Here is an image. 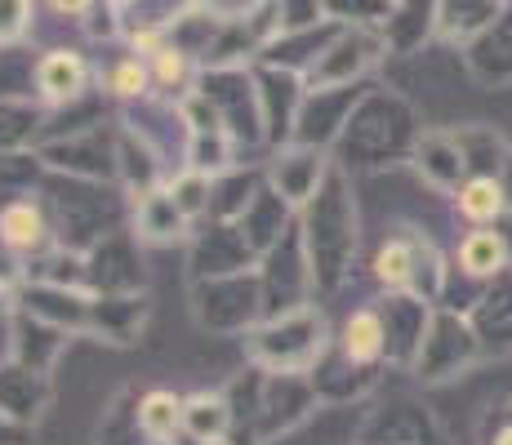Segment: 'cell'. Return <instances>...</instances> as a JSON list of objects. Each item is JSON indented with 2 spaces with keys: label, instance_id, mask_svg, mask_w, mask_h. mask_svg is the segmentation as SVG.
I'll return each instance as SVG.
<instances>
[{
  "label": "cell",
  "instance_id": "cell-1",
  "mask_svg": "<svg viewBox=\"0 0 512 445\" xmlns=\"http://www.w3.org/2000/svg\"><path fill=\"white\" fill-rule=\"evenodd\" d=\"M299 232H303V250H308L312 267V294L330 299L348 285L352 263H357V196H352V178L339 161L330 165L326 183L317 187L308 205L299 210Z\"/></svg>",
  "mask_w": 512,
  "mask_h": 445
},
{
  "label": "cell",
  "instance_id": "cell-2",
  "mask_svg": "<svg viewBox=\"0 0 512 445\" xmlns=\"http://www.w3.org/2000/svg\"><path fill=\"white\" fill-rule=\"evenodd\" d=\"M45 178L49 187L41 192V201L49 205V219H54L63 250L85 254L103 236L130 227V196H121L112 183H85V178H63L49 170Z\"/></svg>",
  "mask_w": 512,
  "mask_h": 445
},
{
  "label": "cell",
  "instance_id": "cell-3",
  "mask_svg": "<svg viewBox=\"0 0 512 445\" xmlns=\"http://www.w3.org/2000/svg\"><path fill=\"white\" fill-rule=\"evenodd\" d=\"M419 134H415V116L401 98H388V94H366L357 103V112L348 116L343 125L339 143V165L343 170H379L388 161H401L406 152H415Z\"/></svg>",
  "mask_w": 512,
  "mask_h": 445
},
{
  "label": "cell",
  "instance_id": "cell-4",
  "mask_svg": "<svg viewBox=\"0 0 512 445\" xmlns=\"http://www.w3.org/2000/svg\"><path fill=\"white\" fill-rule=\"evenodd\" d=\"M241 343L250 365H259L268 374H312V365L326 356L334 334L326 312L317 303H308V308H294L281 316H263Z\"/></svg>",
  "mask_w": 512,
  "mask_h": 445
},
{
  "label": "cell",
  "instance_id": "cell-5",
  "mask_svg": "<svg viewBox=\"0 0 512 445\" xmlns=\"http://www.w3.org/2000/svg\"><path fill=\"white\" fill-rule=\"evenodd\" d=\"M370 276L379 281L383 294H415V299H428L432 308L446 294V276L450 267L437 254V245L410 223H397L388 236L379 241L370 259Z\"/></svg>",
  "mask_w": 512,
  "mask_h": 445
},
{
  "label": "cell",
  "instance_id": "cell-6",
  "mask_svg": "<svg viewBox=\"0 0 512 445\" xmlns=\"http://www.w3.org/2000/svg\"><path fill=\"white\" fill-rule=\"evenodd\" d=\"M187 312H192L196 330L245 339V334L268 316L259 267H254V272H236V276H214V281H192Z\"/></svg>",
  "mask_w": 512,
  "mask_h": 445
},
{
  "label": "cell",
  "instance_id": "cell-7",
  "mask_svg": "<svg viewBox=\"0 0 512 445\" xmlns=\"http://www.w3.org/2000/svg\"><path fill=\"white\" fill-rule=\"evenodd\" d=\"M481 356L486 352H481V339L468 325V316L455 308H437L410 374L423 383H450V379H459V374H468Z\"/></svg>",
  "mask_w": 512,
  "mask_h": 445
},
{
  "label": "cell",
  "instance_id": "cell-8",
  "mask_svg": "<svg viewBox=\"0 0 512 445\" xmlns=\"http://www.w3.org/2000/svg\"><path fill=\"white\" fill-rule=\"evenodd\" d=\"M259 281H263V308H268V316L308 308V303L317 299V294H312V267H308L299 223L259 259Z\"/></svg>",
  "mask_w": 512,
  "mask_h": 445
},
{
  "label": "cell",
  "instance_id": "cell-9",
  "mask_svg": "<svg viewBox=\"0 0 512 445\" xmlns=\"http://www.w3.org/2000/svg\"><path fill=\"white\" fill-rule=\"evenodd\" d=\"M41 156V165L49 174H63V178H85V183H116V130H94L85 134H67V138H49V143L32 147Z\"/></svg>",
  "mask_w": 512,
  "mask_h": 445
},
{
  "label": "cell",
  "instance_id": "cell-10",
  "mask_svg": "<svg viewBox=\"0 0 512 445\" xmlns=\"http://www.w3.org/2000/svg\"><path fill=\"white\" fill-rule=\"evenodd\" d=\"M201 94L214 103L219 121L228 125L236 147L263 143V112H259V85L245 67H210L201 76Z\"/></svg>",
  "mask_w": 512,
  "mask_h": 445
},
{
  "label": "cell",
  "instance_id": "cell-11",
  "mask_svg": "<svg viewBox=\"0 0 512 445\" xmlns=\"http://www.w3.org/2000/svg\"><path fill=\"white\" fill-rule=\"evenodd\" d=\"M85 290L90 294H147L143 241L121 227L85 250Z\"/></svg>",
  "mask_w": 512,
  "mask_h": 445
},
{
  "label": "cell",
  "instance_id": "cell-12",
  "mask_svg": "<svg viewBox=\"0 0 512 445\" xmlns=\"http://www.w3.org/2000/svg\"><path fill=\"white\" fill-rule=\"evenodd\" d=\"M321 405L317 388L308 374H268L263 370V401H259V423H254V445H272L290 437L299 423L312 419Z\"/></svg>",
  "mask_w": 512,
  "mask_h": 445
},
{
  "label": "cell",
  "instance_id": "cell-13",
  "mask_svg": "<svg viewBox=\"0 0 512 445\" xmlns=\"http://www.w3.org/2000/svg\"><path fill=\"white\" fill-rule=\"evenodd\" d=\"M187 267L192 281H214V276H236V272H254L259 254L250 250V241L241 236L236 223H214L201 219L187 241Z\"/></svg>",
  "mask_w": 512,
  "mask_h": 445
},
{
  "label": "cell",
  "instance_id": "cell-14",
  "mask_svg": "<svg viewBox=\"0 0 512 445\" xmlns=\"http://www.w3.org/2000/svg\"><path fill=\"white\" fill-rule=\"evenodd\" d=\"M357 445H446V432L419 401H388L366 414Z\"/></svg>",
  "mask_w": 512,
  "mask_h": 445
},
{
  "label": "cell",
  "instance_id": "cell-15",
  "mask_svg": "<svg viewBox=\"0 0 512 445\" xmlns=\"http://www.w3.org/2000/svg\"><path fill=\"white\" fill-rule=\"evenodd\" d=\"M361 94L357 85H326V89H312L308 98H303L299 107V125H294V143L303 147H321V152H330L334 143H339L343 125H348V116L357 112Z\"/></svg>",
  "mask_w": 512,
  "mask_h": 445
},
{
  "label": "cell",
  "instance_id": "cell-16",
  "mask_svg": "<svg viewBox=\"0 0 512 445\" xmlns=\"http://www.w3.org/2000/svg\"><path fill=\"white\" fill-rule=\"evenodd\" d=\"M374 308H379L383 334H388V365L410 370L423 339H428V325H432V312L437 308H432L428 299H415V294H383Z\"/></svg>",
  "mask_w": 512,
  "mask_h": 445
},
{
  "label": "cell",
  "instance_id": "cell-17",
  "mask_svg": "<svg viewBox=\"0 0 512 445\" xmlns=\"http://www.w3.org/2000/svg\"><path fill=\"white\" fill-rule=\"evenodd\" d=\"M254 85H259V112H263V143L277 152V147L294 143V125H299V107H303V85L294 72H281V67H259L254 72Z\"/></svg>",
  "mask_w": 512,
  "mask_h": 445
},
{
  "label": "cell",
  "instance_id": "cell-18",
  "mask_svg": "<svg viewBox=\"0 0 512 445\" xmlns=\"http://www.w3.org/2000/svg\"><path fill=\"white\" fill-rule=\"evenodd\" d=\"M67 343H72L67 330H58V325H49L23 308H9L5 356H14L18 365H27V370H36V374H54V365H58V356H63Z\"/></svg>",
  "mask_w": 512,
  "mask_h": 445
},
{
  "label": "cell",
  "instance_id": "cell-19",
  "mask_svg": "<svg viewBox=\"0 0 512 445\" xmlns=\"http://www.w3.org/2000/svg\"><path fill=\"white\" fill-rule=\"evenodd\" d=\"M0 236L5 245L18 254V259H41L45 250L58 245V232H54V219H49V205L32 192H18L9 201H0Z\"/></svg>",
  "mask_w": 512,
  "mask_h": 445
},
{
  "label": "cell",
  "instance_id": "cell-20",
  "mask_svg": "<svg viewBox=\"0 0 512 445\" xmlns=\"http://www.w3.org/2000/svg\"><path fill=\"white\" fill-rule=\"evenodd\" d=\"M330 152H321V147H303V143H285L272 152V161L263 165L268 170V183L277 187L285 201L294 205V210H303V205L317 196V187L326 183L330 174Z\"/></svg>",
  "mask_w": 512,
  "mask_h": 445
},
{
  "label": "cell",
  "instance_id": "cell-21",
  "mask_svg": "<svg viewBox=\"0 0 512 445\" xmlns=\"http://www.w3.org/2000/svg\"><path fill=\"white\" fill-rule=\"evenodd\" d=\"M49 401H54V379L18 365L14 356H0V414L18 428H32L45 419Z\"/></svg>",
  "mask_w": 512,
  "mask_h": 445
},
{
  "label": "cell",
  "instance_id": "cell-22",
  "mask_svg": "<svg viewBox=\"0 0 512 445\" xmlns=\"http://www.w3.org/2000/svg\"><path fill=\"white\" fill-rule=\"evenodd\" d=\"M147 321H152L147 294H94L90 303V339L112 343V348H134Z\"/></svg>",
  "mask_w": 512,
  "mask_h": 445
},
{
  "label": "cell",
  "instance_id": "cell-23",
  "mask_svg": "<svg viewBox=\"0 0 512 445\" xmlns=\"http://www.w3.org/2000/svg\"><path fill=\"white\" fill-rule=\"evenodd\" d=\"M90 290H67V285H41V281H27L23 290L14 294V308L41 316V321L58 325L76 339V334H90Z\"/></svg>",
  "mask_w": 512,
  "mask_h": 445
},
{
  "label": "cell",
  "instance_id": "cell-24",
  "mask_svg": "<svg viewBox=\"0 0 512 445\" xmlns=\"http://www.w3.org/2000/svg\"><path fill=\"white\" fill-rule=\"evenodd\" d=\"M468 325L477 330L481 352L486 356H508L512 352V267L499 272L477 299L468 303Z\"/></svg>",
  "mask_w": 512,
  "mask_h": 445
},
{
  "label": "cell",
  "instance_id": "cell-25",
  "mask_svg": "<svg viewBox=\"0 0 512 445\" xmlns=\"http://www.w3.org/2000/svg\"><path fill=\"white\" fill-rule=\"evenodd\" d=\"M116 183H121V192L130 196V201L170 183L165 161H161V147L147 143V138L139 130H130L125 121L116 125Z\"/></svg>",
  "mask_w": 512,
  "mask_h": 445
},
{
  "label": "cell",
  "instance_id": "cell-26",
  "mask_svg": "<svg viewBox=\"0 0 512 445\" xmlns=\"http://www.w3.org/2000/svg\"><path fill=\"white\" fill-rule=\"evenodd\" d=\"M130 232L147 245H174V241H192L196 223L174 205L170 187H156L130 201Z\"/></svg>",
  "mask_w": 512,
  "mask_h": 445
},
{
  "label": "cell",
  "instance_id": "cell-27",
  "mask_svg": "<svg viewBox=\"0 0 512 445\" xmlns=\"http://www.w3.org/2000/svg\"><path fill=\"white\" fill-rule=\"evenodd\" d=\"M379 41H374L370 32H339L330 41V49L317 58V67L308 72V85L312 89H326V85H357V76L366 72V67L379 58Z\"/></svg>",
  "mask_w": 512,
  "mask_h": 445
},
{
  "label": "cell",
  "instance_id": "cell-28",
  "mask_svg": "<svg viewBox=\"0 0 512 445\" xmlns=\"http://www.w3.org/2000/svg\"><path fill=\"white\" fill-rule=\"evenodd\" d=\"M312 388H317L321 405H348V401H361L370 397L374 388H379V370H370V365H357L348 361L339 348H326V356H321L317 365H312Z\"/></svg>",
  "mask_w": 512,
  "mask_h": 445
},
{
  "label": "cell",
  "instance_id": "cell-29",
  "mask_svg": "<svg viewBox=\"0 0 512 445\" xmlns=\"http://www.w3.org/2000/svg\"><path fill=\"white\" fill-rule=\"evenodd\" d=\"M294 223H299V210H294V205L285 201V196H281L272 183H263V187H259V196L250 201V210H245L241 219H236L241 236L250 241V250L259 254V259L281 241L285 232H290Z\"/></svg>",
  "mask_w": 512,
  "mask_h": 445
},
{
  "label": "cell",
  "instance_id": "cell-30",
  "mask_svg": "<svg viewBox=\"0 0 512 445\" xmlns=\"http://www.w3.org/2000/svg\"><path fill=\"white\" fill-rule=\"evenodd\" d=\"M410 161H415L419 178L428 187H437V192L455 196L459 187L468 183V161L464 152H459V138L455 134H419L415 152H410Z\"/></svg>",
  "mask_w": 512,
  "mask_h": 445
},
{
  "label": "cell",
  "instance_id": "cell-31",
  "mask_svg": "<svg viewBox=\"0 0 512 445\" xmlns=\"http://www.w3.org/2000/svg\"><path fill=\"white\" fill-rule=\"evenodd\" d=\"M455 267L468 276L472 285H490L499 272L512 267V250H508V236L499 227H468V236L459 241L455 250Z\"/></svg>",
  "mask_w": 512,
  "mask_h": 445
},
{
  "label": "cell",
  "instance_id": "cell-32",
  "mask_svg": "<svg viewBox=\"0 0 512 445\" xmlns=\"http://www.w3.org/2000/svg\"><path fill=\"white\" fill-rule=\"evenodd\" d=\"M512 196L504 174H468V183L455 192V214L468 227H504Z\"/></svg>",
  "mask_w": 512,
  "mask_h": 445
},
{
  "label": "cell",
  "instance_id": "cell-33",
  "mask_svg": "<svg viewBox=\"0 0 512 445\" xmlns=\"http://www.w3.org/2000/svg\"><path fill=\"white\" fill-rule=\"evenodd\" d=\"M85 85H90V67H85L81 54L72 49H54L36 63V94L45 98L49 107H67V103H81Z\"/></svg>",
  "mask_w": 512,
  "mask_h": 445
},
{
  "label": "cell",
  "instance_id": "cell-34",
  "mask_svg": "<svg viewBox=\"0 0 512 445\" xmlns=\"http://www.w3.org/2000/svg\"><path fill=\"white\" fill-rule=\"evenodd\" d=\"M334 348L348 356V361L379 370V365L388 361V334H383L379 308H357V312L343 316L339 334H334Z\"/></svg>",
  "mask_w": 512,
  "mask_h": 445
},
{
  "label": "cell",
  "instance_id": "cell-35",
  "mask_svg": "<svg viewBox=\"0 0 512 445\" xmlns=\"http://www.w3.org/2000/svg\"><path fill=\"white\" fill-rule=\"evenodd\" d=\"M183 437L196 445L232 441V405L223 397V388H201L183 397Z\"/></svg>",
  "mask_w": 512,
  "mask_h": 445
},
{
  "label": "cell",
  "instance_id": "cell-36",
  "mask_svg": "<svg viewBox=\"0 0 512 445\" xmlns=\"http://www.w3.org/2000/svg\"><path fill=\"white\" fill-rule=\"evenodd\" d=\"M263 183H268V170H254V165H232V170H223L214 178V196H210V214H205V219L236 223L250 210V201L259 196Z\"/></svg>",
  "mask_w": 512,
  "mask_h": 445
},
{
  "label": "cell",
  "instance_id": "cell-37",
  "mask_svg": "<svg viewBox=\"0 0 512 445\" xmlns=\"http://www.w3.org/2000/svg\"><path fill=\"white\" fill-rule=\"evenodd\" d=\"M139 388H121L94 423V445H152L139 423Z\"/></svg>",
  "mask_w": 512,
  "mask_h": 445
},
{
  "label": "cell",
  "instance_id": "cell-38",
  "mask_svg": "<svg viewBox=\"0 0 512 445\" xmlns=\"http://www.w3.org/2000/svg\"><path fill=\"white\" fill-rule=\"evenodd\" d=\"M139 423L152 445L183 437V397L170 388H147L139 397Z\"/></svg>",
  "mask_w": 512,
  "mask_h": 445
},
{
  "label": "cell",
  "instance_id": "cell-39",
  "mask_svg": "<svg viewBox=\"0 0 512 445\" xmlns=\"http://www.w3.org/2000/svg\"><path fill=\"white\" fill-rule=\"evenodd\" d=\"M41 112L32 103H14V98H0V156H18L27 147H36L41 138Z\"/></svg>",
  "mask_w": 512,
  "mask_h": 445
},
{
  "label": "cell",
  "instance_id": "cell-40",
  "mask_svg": "<svg viewBox=\"0 0 512 445\" xmlns=\"http://www.w3.org/2000/svg\"><path fill=\"white\" fill-rule=\"evenodd\" d=\"M27 281H41V285H67V290H85V254L76 250H45L41 259L27 263Z\"/></svg>",
  "mask_w": 512,
  "mask_h": 445
},
{
  "label": "cell",
  "instance_id": "cell-41",
  "mask_svg": "<svg viewBox=\"0 0 512 445\" xmlns=\"http://www.w3.org/2000/svg\"><path fill=\"white\" fill-rule=\"evenodd\" d=\"M455 138H459V152H464V161H468L472 174H504L512 147L499 134H490V130H459Z\"/></svg>",
  "mask_w": 512,
  "mask_h": 445
},
{
  "label": "cell",
  "instance_id": "cell-42",
  "mask_svg": "<svg viewBox=\"0 0 512 445\" xmlns=\"http://www.w3.org/2000/svg\"><path fill=\"white\" fill-rule=\"evenodd\" d=\"M170 196H174V205L187 214L192 223H201L205 214H210V196H214V174H201V170H183L179 174H170Z\"/></svg>",
  "mask_w": 512,
  "mask_h": 445
},
{
  "label": "cell",
  "instance_id": "cell-43",
  "mask_svg": "<svg viewBox=\"0 0 512 445\" xmlns=\"http://www.w3.org/2000/svg\"><path fill=\"white\" fill-rule=\"evenodd\" d=\"M147 67H152V85L161 89H187V81H192V54H183L179 45L161 41L156 49H147Z\"/></svg>",
  "mask_w": 512,
  "mask_h": 445
},
{
  "label": "cell",
  "instance_id": "cell-44",
  "mask_svg": "<svg viewBox=\"0 0 512 445\" xmlns=\"http://www.w3.org/2000/svg\"><path fill=\"white\" fill-rule=\"evenodd\" d=\"M495 5L499 0H446L441 5V36H468L477 32L486 18H495Z\"/></svg>",
  "mask_w": 512,
  "mask_h": 445
},
{
  "label": "cell",
  "instance_id": "cell-45",
  "mask_svg": "<svg viewBox=\"0 0 512 445\" xmlns=\"http://www.w3.org/2000/svg\"><path fill=\"white\" fill-rule=\"evenodd\" d=\"M147 85H152V67L143 63V58H121V63L107 72V94L125 98V103H134V98L147 94Z\"/></svg>",
  "mask_w": 512,
  "mask_h": 445
},
{
  "label": "cell",
  "instance_id": "cell-46",
  "mask_svg": "<svg viewBox=\"0 0 512 445\" xmlns=\"http://www.w3.org/2000/svg\"><path fill=\"white\" fill-rule=\"evenodd\" d=\"M27 285V259H18L14 250L5 245V236H0V299L14 303V294Z\"/></svg>",
  "mask_w": 512,
  "mask_h": 445
},
{
  "label": "cell",
  "instance_id": "cell-47",
  "mask_svg": "<svg viewBox=\"0 0 512 445\" xmlns=\"http://www.w3.org/2000/svg\"><path fill=\"white\" fill-rule=\"evenodd\" d=\"M32 23V0H0V45L18 41Z\"/></svg>",
  "mask_w": 512,
  "mask_h": 445
},
{
  "label": "cell",
  "instance_id": "cell-48",
  "mask_svg": "<svg viewBox=\"0 0 512 445\" xmlns=\"http://www.w3.org/2000/svg\"><path fill=\"white\" fill-rule=\"evenodd\" d=\"M0 445H32V428H18L0 414Z\"/></svg>",
  "mask_w": 512,
  "mask_h": 445
},
{
  "label": "cell",
  "instance_id": "cell-49",
  "mask_svg": "<svg viewBox=\"0 0 512 445\" xmlns=\"http://www.w3.org/2000/svg\"><path fill=\"white\" fill-rule=\"evenodd\" d=\"M486 445H512V410L499 419V428H495V437H486Z\"/></svg>",
  "mask_w": 512,
  "mask_h": 445
},
{
  "label": "cell",
  "instance_id": "cell-50",
  "mask_svg": "<svg viewBox=\"0 0 512 445\" xmlns=\"http://www.w3.org/2000/svg\"><path fill=\"white\" fill-rule=\"evenodd\" d=\"M94 0H54V9H67V14H85Z\"/></svg>",
  "mask_w": 512,
  "mask_h": 445
},
{
  "label": "cell",
  "instance_id": "cell-51",
  "mask_svg": "<svg viewBox=\"0 0 512 445\" xmlns=\"http://www.w3.org/2000/svg\"><path fill=\"white\" fill-rule=\"evenodd\" d=\"M9 308H14V303H9V299H0V321H5V316H9Z\"/></svg>",
  "mask_w": 512,
  "mask_h": 445
},
{
  "label": "cell",
  "instance_id": "cell-52",
  "mask_svg": "<svg viewBox=\"0 0 512 445\" xmlns=\"http://www.w3.org/2000/svg\"><path fill=\"white\" fill-rule=\"evenodd\" d=\"M103 5H125V0H103Z\"/></svg>",
  "mask_w": 512,
  "mask_h": 445
},
{
  "label": "cell",
  "instance_id": "cell-53",
  "mask_svg": "<svg viewBox=\"0 0 512 445\" xmlns=\"http://www.w3.org/2000/svg\"><path fill=\"white\" fill-rule=\"evenodd\" d=\"M214 445H232V441H214Z\"/></svg>",
  "mask_w": 512,
  "mask_h": 445
}]
</instances>
